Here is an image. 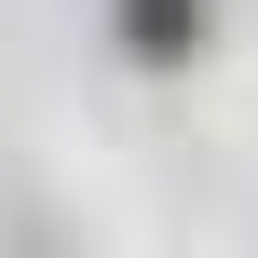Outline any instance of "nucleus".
I'll return each mask as SVG.
<instances>
[{
    "instance_id": "obj_1",
    "label": "nucleus",
    "mask_w": 258,
    "mask_h": 258,
    "mask_svg": "<svg viewBox=\"0 0 258 258\" xmlns=\"http://www.w3.org/2000/svg\"><path fill=\"white\" fill-rule=\"evenodd\" d=\"M122 54L136 68H190L204 54V0H122Z\"/></svg>"
}]
</instances>
